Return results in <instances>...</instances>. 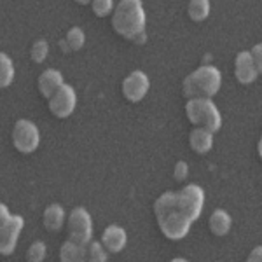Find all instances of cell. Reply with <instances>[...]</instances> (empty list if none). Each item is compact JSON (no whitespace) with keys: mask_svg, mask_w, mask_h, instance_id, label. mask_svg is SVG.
<instances>
[{"mask_svg":"<svg viewBox=\"0 0 262 262\" xmlns=\"http://www.w3.org/2000/svg\"><path fill=\"white\" fill-rule=\"evenodd\" d=\"M187 119L198 128H205L210 133H217L222 126V116L210 98H194L185 103Z\"/></svg>","mask_w":262,"mask_h":262,"instance_id":"277c9868","label":"cell"},{"mask_svg":"<svg viewBox=\"0 0 262 262\" xmlns=\"http://www.w3.org/2000/svg\"><path fill=\"white\" fill-rule=\"evenodd\" d=\"M44 227L48 231H60L65 224V210H63L61 205H49L48 208L44 210Z\"/></svg>","mask_w":262,"mask_h":262,"instance_id":"5bb4252c","label":"cell"},{"mask_svg":"<svg viewBox=\"0 0 262 262\" xmlns=\"http://www.w3.org/2000/svg\"><path fill=\"white\" fill-rule=\"evenodd\" d=\"M27 259L30 262H42L46 259V245L42 242H35L32 243V247L28 248Z\"/></svg>","mask_w":262,"mask_h":262,"instance_id":"603a6c76","label":"cell"},{"mask_svg":"<svg viewBox=\"0 0 262 262\" xmlns=\"http://www.w3.org/2000/svg\"><path fill=\"white\" fill-rule=\"evenodd\" d=\"M14 81V63L6 53H0V90L9 88Z\"/></svg>","mask_w":262,"mask_h":262,"instance_id":"e0dca14e","label":"cell"},{"mask_svg":"<svg viewBox=\"0 0 262 262\" xmlns=\"http://www.w3.org/2000/svg\"><path fill=\"white\" fill-rule=\"evenodd\" d=\"M48 100L51 114L58 119L70 117L75 111V105H77V95H75L74 88L69 86V84H63V86L58 88Z\"/></svg>","mask_w":262,"mask_h":262,"instance_id":"52a82bcc","label":"cell"},{"mask_svg":"<svg viewBox=\"0 0 262 262\" xmlns=\"http://www.w3.org/2000/svg\"><path fill=\"white\" fill-rule=\"evenodd\" d=\"M221 84H222L221 70L213 65H203L184 79L182 91H184L185 98L189 100L212 98L221 90Z\"/></svg>","mask_w":262,"mask_h":262,"instance_id":"3957f363","label":"cell"},{"mask_svg":"<svg viewBox=\"0 0 262 262\" xmlns=\"http://www.w3.org/2000/svg\"><path fill=\"white\" fill-rule=\"evenodd\" d=\"M48 54H49V46H48V42H46L44 39H39V40H35V42L32 44L30 56H32V60L35 61V63L46 61Z\"/></svg>","mask_w":262,"mask_h":262,"instance_id":"44dd1931","label":"cell"},{"mask_svg":"<svg viewBox=\"0 0 262 262\" xmlns=\"http://www.w3.org/2000/svg\"><path fill=\"white\" fill-rule=\"evenodd\" d=\"M86 260L91 262H105L107 260V250L98 242H90L86 245Z\"/></svg>","mask_w":262,"mask_h":262,"instance_id":"ffe728a7","label":"cell"},{"mask_svg":"<svg viewBox=\"0 0 262 262\" xmlns=\"http://www.w3.org/2000/svg\"><path fill=\"white\" fill-rule=\"evenodd\" d=\"M250 56L253 63H255V69L259 70V74H260V70H262V46L260 44H257L255 48L250 51Z\"/></svg>","mask_w":262,"mask_h":262,"instance_id":"d4e9b609","label":"cell"},{"mask_svg":"<svg viewBox=\"0 0 262 262\" xmlns=\"http://www.w3.org/2000/svg\"><path fill=\"white\" fill-rule=\"evenodd\" d=\"M75 2H77L79 6H88V4H91V0H75Z\"/></svg>","mask_w":262,"mask_h":262,"instance_id":"4316f807","label":"cell"},{"mask_svg":"<svg viewBox=\"0 0 262 262\" xmlns=\"http://www.w3.org/2000/svg\"><path fill=\"white\" fill-rule=\"evenodd\" d=\"M189 18L196 23H201L210 16V0H191L187 7Z\"/></svg>","mask_w":262,"mask_h":262,"instance_id":"ac0fdd59","label":"cell"},{"mask_svg":"<svg viewBox=\"0 0 262 262\" xmlns=\"http://www.w3.org/2000/svg\"><path fill=\"white\" fill-rule=\"evenodd\" d=\"M189 145L196 154H206L213 147V133L205 128H194L189 135Z\"/></svg>","mask_w":262,"mask_h":262,"instance_id":"4fadbf2b","label":"cell"},{"mask_svg":"<svg viewBox=\"0 0 262 262\" xmlns=\"http://www.w3.org/2000/svg\"><path fill=\"white\" fill-rule=\"evenodd\" d=\"M126 242H128V234L121 226H108L101 236V245L105 247V250L112 253H119L126 247Z\"/></svg>","mask_w":262,"mask_h":262,"instance_id":"8fae6325","label":"cell"},{"mask_svg":"<svg viewBox=\"0 0 262 262\" xmlns=\"http://www.w3.org/2000/svg\"><path fill=\"white\" fill-rule=\"evenodd\" d=\"M91 7L95 16L98 18H105L108 16L114 9V0H91Z\"/></svg>","mask_w":262,"mask_h":262,"instance_id":"7402d4cb","label":"cell"},{"mask_svg":"<svg viewBox=\"0 0 262 262\" xmlns=\"http://www.w3.org/2000/svg\"><path fill=\"white\" fill-rule=\"evenodd\" d=\"M262 248L260 247H255L253 248V252L248 255V262H260L262 260Z\"/></svg>","mask_w":262,"mask_h":262,"instance_id":"484cf974","label":"cell"},{"mask_svg":"<svg viewBox=\"0 0 262 262\" xmlns=\"http://www.w3.org/2000/svg\"><path fill=\"white\" fill-rule=\"evenodd\" d=\"M145 23L147 18L142 0H121L112 12V28L135 44H143L147 40Z\"/></svg>","mask_w":262,"mask_h":262,"instance_id":"7a4b0ae2","label":"cell"},{"mask_svg":"<svg viewBox=\"0 0 262 262\" xmlns=\"http://www.w3.org/2000/svg\"><path fill=\"white\" fill-rule=\"evenodd\" d=\"M69 236L74 242H79L82 245H88L91 242L93 236V222L91 215L82 208L77 206L70 212L69 217Z\"/></svg>","mask_w":262,"mask_h":262,"instance_id":"ba28073f","label":"cell"},{"mask_svg":"<svg viewBox=\"0 0 262 262\" xmlns=\"http://www.w3.org/2000/svg\"><path fill=\"white\" fill-rule=\"evenodd\" d=\"M65 42L70 51H79L84 48V44H86V35H84V32L79 27H74V28H70L69 33H67Z\"/></svg>","mask_w":262,"mask_h":262,"instance_id":"d6986e66","label":"cell"},{"mask_svg":"<svg viewBox=\"0 0 262 262\" xmlns=\"http://www.w3.org/2000/svg\"><path fill=\"white\" fill-rule=\"evenodd\" d=\"M40 143L39 128L28 119H19L12 128V145L21 154H32Z\"/></svg>","mask_w":262,"mask_h":262,"instance_id":"8992f818","label":"cell"},{"mask_svg":"<svg viewBox=\"0 0 262 262\" xmlns=\"http://www.w3.org/2000/svg\"><path fill=\"white\" fill-rule=\"evenodd\" d=\"M63 84H65L63 82V75L54 69L42 72L39 75V79H37V88H39L40 95L44 96V98H49V96L60 86H63Z\"/></svg>","mask_w":262,"mask_h":262,"instance_id":"7c38bea8","label":"cell"},{"mask_svg":"<svg viewBox=\"0 0 262 262\" xmlns=\"http://www.w3.org/2000/svg\"><path fill=\"white\" fill-rule=\"evenodd\" d=\"M23 217L11 215L9 208L0 203V255H11L23 231Z\"/></svg>","mask_w":262,"mask_h":262,"instance_id":"5b68a950","label":"cell"},{"mask_svg":"<svg viewBox=\"0 0 262 262\" xmlns=\"http://www.w3.org/2000/svg\"><path fill=\"white\" fill-rule=\"evenodd\" d=\"M60 259L63 262H81L86 260V245L69 239V242L63 243L60 250Z\"/></svg>","mask_w":262,"mask_h":262,"instance_id":"9a60e30c","label":"cell"},{"mask_svg":"<svg viewBox=\"0 0 262 262\" xmlns=\"http://www.w3.org/2000/svg\"><path fill=\"white\" fill-rule=\"evenodd\" d=\"M234 75L238 79V82L242 84H252L259 75V70L255 69V63H253L250 51H242V53L236 54L234 58Z\"/></svg>","mask_w":262,"mask_h":262,"instance_id":"30bf717a","label":"cell"},{"mask_svg":"<svg viewBox=\"0 0 262 262\" xmlns=\"http://www.w3.org/2000/svg\"><path fill=\"white\" fill-rule=\"evenodd\" d=\"M149 88H150L149 77L142 70H133L122 81V95L131 103H138V101L145 98V95L149 93Z\"/></svg>","mask_w":262,"mask_h":262,"instance_id":"9c48e42d","label":"cell"},{"mask_svg":"<svg viewBox=\"0 0 262 262\" xmlns=\"http://www.w3.org/2000/svg\"><path fill=\"white\" fill-rule=\"evenodd\" d=\"M231 215L227 212H224V210H215L212 213V217H210V231L213 232L215 236H219V238H222V236H226L227 232L231 229Z\"/></svg>","mask_w":262,"mask_h":262,"instance_id":"2e32d148","label":"cell"},{"mask_svg":"<svg viewBox=\"0 0 262 262\" xmlns=\"http://www.w3.org/2000/svg\"><path fill=\"white\" fill-rule=\"evenodd\" d=\"M189 175V166L185 161H179L175 164V171H173V177H175L177 182H184L185 179H187Z\"/></svg>","mask_w":262,"mask_h":262,"instance_id":"cb8c5ba5","label":"cell"},{"mask_svg":"<svg viewBox=\"0 0 262 262\" xmlns=\"http://www.w3.org/2000/svg\"><path fill=\"white\" fill-rule=\"evenodd\" d=\"M205 205V191L200 185H185L180 191H168L154 203V215L159 229L168 239L179 242L191 231V224L200 219Z\"/></svg>","mask_w":262,"mask_h":262,"instance_id":"6da1fadb","label":"cell"}]
</instances>
